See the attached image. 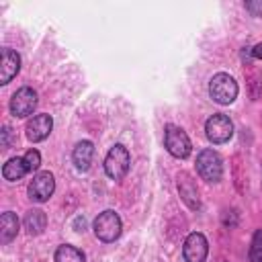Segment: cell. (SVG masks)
<instances>
[{"mask_svg": "<svg viewBox=\"0 0 262 262\" xmlns=\"http://www.w3.org/2000/svg\"><path fill=\"white\" fill-rule=\"evenodd\" d=\"M237 82L225 72H219L209 80V96L217 104H231L237 98Z\"/></svg>", "mask_w": 262, "mask_h": 262, "instance_id": "obj_1", "label": "cell"}, {"mask_svg": "<svg viewBox=\"0 0 262 262\" xmlns=\"http://www.w3.org/2000/svg\"><path fill=\"white\" fill-rule=\"evenodd\" d=\"M129 166H131V156H129V149L123 145V143H115L106 158H104V172L111 180H123L129 172Z\"/></svg>", "mask_w": 262, "mask_h": 262, "instance_id": "obj_2", "label": "cell"}, {"mask_svg": "<svg viewBox=\"0 0 262 262\" xmlns=\"http://www.w3.org/2000/svg\"><path fill=\"white\" fill-rule=\"evenodd\" d=\"M92 229H94V235L100 239V242H115L119 235H121V229H123V223H121V217L119 213L106 209L102 213L96 215L94 223H92Z\"/></svg>", "mask_w": 262, "mask_h": 262, "instance_id": "obj_3", "label": "cell"}, {"mask_svg": "<svg viewBox=\"0 0 262 262\" xmlns=\"http://www.w3.org/2000/svg\"><path fill=\"white\" fill-rule=\"evenodd\" d=\"M196 172L207 182H219L223 176V160L215 149H203L196 156Z\"/></svg>", "mask_w": 262, "mask_h": 262, "instance_id": "obj_4", "label": "cell"}, {"mask_svg": "<svg viewBox=\"0 0 262 262\" xmlns=\"http://www.w3.org/2000/svg\"><path fill=\"white\" fill-rule=\"evenodd\" d=\"M164 145H166L168 154L178 158V160L188 158L190 149H192V143H190L188 135L184 133V129H180L176 125H168L166 127V131H164Z\"/></svg>", "mask_w": 262, "mask_h": 262, "instance_id": "obj_5", "label": "cell"}, {"mask_svg": "<svg viewBox=\"0 0 262 262\" xmlns=\"http://www.w3.org/2000/svg\"><path fill=\"white\" fill-rule=\"evenodd\" d=\"M205 133H207V139L211 141V143H225V141H229L231 139V135H233V123H231V119L227 117V115H223V113H215V115H211L209 119H207V123H205Z\"/></svg>", "mask_w": 262, "mask_h": 262, "instance_id": "obj_6", "label": "cell"}, {"mask_svg": "<svg viewBox=\"0 0 262 262\" xmlns=\"http://www.w3.org/2000/svg\"><path fill=\"white\" fill-rule=\"evenodd\" d=\"M53 190H55V178L49 170L37 172L33 176V180L29 182V186H27V194L35 203H45L53 194Z\"/></svg>", "mask_w": 262, "mask_h": 262, "instance_id": "obj_7", "label": "cell"}, {"mask_svg": "<svg viewBox=\"0 0 262 262\" xmlns=\"http://www.w3.org/2000/svg\"><path fill=\"white\" fill-rule=\"evenodd\" d=\"M37 102H39L37 92H35L33 88H29V86H23V88H18V90L12 94V98H10V113H12L14 117H18V119H25V117L33 115Z\"/></svg>", "mask_w": 262, "mask_h": 262, "instance_id": "obj_8", "label": "cell"}, {"mask_svg": "<svg viewBox=\"0 0 262 262\" xmlns=\"http://www.w3.org/2000/svg\"><path fill=\"white\" fill-rule=\"evenodd\" d=\"M209 254V244L207 237L201 231H192L186 235L184 246H182V256L186 262H205Z\"/></svg>", "mask_w": 262, "mask_h": 262, "instance_id": "obj_9", "label": "cell"}, {"mask_svg": "<svg viewBox=\"0 0 262 262\" xmlns=\"http://www.w3.org/2000/svg\"><path fill=\"white\" fill-rule=\"evenodd\" d=\"M176 186H178V194L180 199L184 201V205L192 211L201 209V196H199V188H196V182L194 178L188 174V172H178L176 176Z\"/></svg>", "mask_w": 262, "mask_h": 262, "instance_id": "obj_10", "label": "cell"}, {"mask_svg": "<svg viewBox=\"0 0 262 262\" xmlns=\"http://www.w3.org/2000/svg\"><path fill=\"white\" fill-rule=\"evenodd\" d=\"M51 129H53V119H51V115H45V113L35 115V117L27 123V127H25L27 137H29V141H33V143L43 141V139L51 133Z\"/></svg>", "mask_w": 262, "mask_h": 262, "instance_id": "obj_11", "label": "cell"}, {"mask_svg": "<svg viewBox=\"0 0 262 262\" xmlns=\"http://www.w3.org/2000/svg\"><path fill=\"white\" fill-rule=\"evenodd\" d=\"M20 70V55L8 47L2 49V66H0V84H8Z\"/></svg>", "mask_w": 262, "mask_h": 262, "instance_id": "obj_12", "label": "cell"}, {"mask_svg": "<svg viewBox=\"0 0 262 262\" xmlns=\"http://www.w3.org/2000/svg\"><path fill=\"white\" fill-rule=\"evenodd\" d=\"M92 156H94V143L88 141V139H82V141L76 143V147L72 151V162L78 170L86 172L92 164Z\"/></svg>", "mask_w": 262, "mask_h": 262, "instance_id": "obj_13", "label": "cell"}, {"mask_svg": "<svg viewBox=\"0 0 262 262\" xmlns=\"http://www.w3.org/2000/svg\"><path fill=\"white\" fill-rule=\"evenodd\" d=\"M244 76H246V88H248L250 98L252 100H258L260 94H262V72L250 61L244 68Z\"/></svg>", "mask_w": 262, "mask_h": 262, "instance_id": "obj_14", "label": "cell"}, {"mask_svg": "<svg viewBox=\"0 0 262 262\" xmlns=\"http://www.w3.org/2000/svg\"><path fill=\"white\" fill-rule=\"evenodd\" d=\"M18 233V217L12 211H4L0 217V242L10 244Z\"/></svg>", "mask_w": 262, "mask_h": 262, "instance_id": "obj_15", "label": "cell"}, {"mask_svg": "<svg viewBox=\"0 0 262 262\" xmlns=\"http://www.w3.org/2000/svg\"><path fill=\"white\" fill-rule=\"evenodd\" d=\"M47 227V215L41 209H29L25 215V229L29 235H39Z\"/></svg>", "mask_w": 262, "mask_h": 262, "instance_id": "obj_16", "label": "cell"}, {"mask_svg": "<svg viewBox=\"0 0 262 262\" xmlns=\"http://www.w3.org/2000/svg\"><path fill=\"white\" fill-rule=\"evenodd\" d=\"M25 174H29V168L25 164V158H10L4 166H2V176L10 182L20 180Z\"/></svg>", "mask_w": 262, "mask_h": 262, "instance_id": "obj_17", "label": "cell"}, {"mask_svg": "<svg viewBox=\"0 0 262 262\" xmlns=\"http://www.w3.org/2000/svg\"><path fill=\"white\" fill-rule=\"evenodd\" d=\"M53 260H55V262H86L84 252L78 250L76 246H70V244H61V246L55 250Z\"/></svg>", "mask_w": 262, "mask_h": 262, "instance_id": "obj_18", "label": "cell"}, {"mask_svg": "<svg viewBox=\"0 0 262 262\" xmlns=\"http://www.w3.org/2000/svg\"><path fill=\"white\" fill-rule=\"evenodd\" d=\"M244 164H242V156H233V178H235V186L239 192H246V186H248V176H246V170L242 172Z\"/></svg>", "mask_w": 262, "mask_h": 262, "instance_id": "obj_19", "label": "cell"}, {"mask_svg": "<svg viewBox=\"0 0 262 262\" xmlns=\"http://www.w3.org/2000/svg\"><path fill=\"white\" fill-rule=\"evenodd\" d=\"M250 262H262V229H256L250 242V252H248Z\"/></svg>", "mask_w": 262, "mask_h": 262, "instance_id": "obj_20", "label": "cell"}, {"mask_svg": "<svg viewBox=\"0 0 262 262\" xmlns=\"http://www.w3.org/2000/svg\"><path fill=\"white\" fill-rule=\"evenodd\" d=\"M25 164H27V168H29V172H35V170H39V166H41V154L35 149V147H31L25 156Z\"/></svg>", "mask_w": 262, "mask_h": 262, "instance_id": "obj_21", "label": "cell"}, {"mask_svg": "<svg viewBox=\"0 0 262 262\" xmlns=\"http://www.w3.org/2000/svg\"><path fill=\"white\" fill-rule=\"evenodd\" d=\"M248 12H252L254 16H262V0H252V2H246L244 4Z\"/></svg>", "mask_w": 262, "mask_h": 262, "instance_id": "obj_22", "label": "cell"}, {"mask_svg": "<svg viewBox=\"0 0 262 262\" xmlns=\"http://www.w3.org/2000/svg\"><path fill=\"white\" fill-rule=\"evenodd\" d=\"M10 133H12L10 127H4V129H2V147H4V149L10 147Z\"/></svg>", "mask_w": 262, "mask_h": 262, "instance_id": "obj_23", "label": "cell"}, {"mask_svg": "<svg viewBox=\"0 0 262 262\" xmlns=\"http://www.w3.org/2000/svg\"><path fill=\"white\" fill-rule=\"evenodd\" d=\"M252 57H254V59H262V41L252 47Z\"/></svg>", "mask_w": 262, "mask_h": 262, "instance_id": "obj_24", "label": "cell"}]
</instances>
